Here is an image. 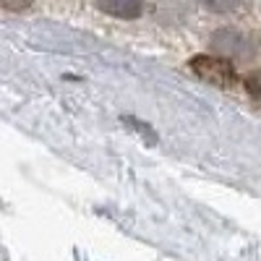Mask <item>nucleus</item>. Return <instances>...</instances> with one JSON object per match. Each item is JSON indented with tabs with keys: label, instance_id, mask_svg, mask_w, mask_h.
I'll list each match as a JSON object with an SVG mask.
<instances>
[{
	"label": "nucleus",
	"instance_id": "nucleus-1",
	"mask_svg": "<svg viewBox=\"0 0 261 261\" xmlns=\"http://www.w3.org/2000/svg\"><path fill=\"white\" fill-rule=\"evenodd\" d=\"M191 71L212 86H232L235 84V68L222 55H196V58H191Z\"/></svg>",
	"mask_w": 261,
	"mask_h": 261
},
{
	"label": "nucleus",
	"instance_id": "nucleus-2",
	"mask_svg": "<svg viewBox=\"0 0 261 261\" xmlns=\"http://www.w3.org/2000/svg\"><path fill=\"white\" fill-rule=\"evenodd\" d=\"M212 47L217 55H222V58H235V60H243V58H251L253 55V47H251V42L241 34V32H235V29H217L212 34Z\"/></svg>",
	"mask_w": 261,
	"mask_h": 261
},
{
	"label": "nucleus",
	"instance_id": "nucleus-3",
	"mask_svg": "<svg viewBox=\"0 0 261 261\" xmlns=\"http://www.w3.org/2000/svg\"><path fill=\"white\" fill-rule=\"evenodd\" d=\"M97 6L115 18H139L144 13V0H97Z\"/></svg>",
	"mask_w": 261,
	"mask_h": 261
},
{
	"label": "nucleus",
	"instance_id": "nucleus-4",
	"mask_svg": "<svg viewBox=\"0 0 261 261\" xmlns=\"http://www.w3.org/2000/svg\"><path fill=\"white\" fill-rule=\"evenodd\" d=\"M196 3L214 13H232L243 6V0H196Z\"/></svg>",
	"mask_w": 261,
	"mask_h": 261
},
{
	"label": "nucleus",
	"instance_id": "nucleus-5",
	"mask_svg": "<svg viewBox=\"0 0 261 261\" xmlns=\"http://www.w3.org/2000/svg\"><path fill=\"white\" fill-rule=\"evenodd\" d=\"M0 8L13 11V13H21V11L32 8V0H0Z\"/></svg>",
	"mask_w": 261,
	"mask_h": 261
}]
</instances>
